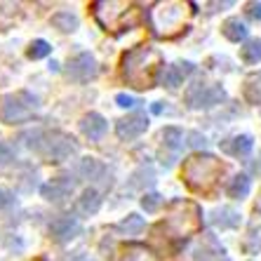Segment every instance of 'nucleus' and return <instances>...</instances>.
I'll return each mask as SVG.
<instances>
[{
	"mask_svg": "<svg viewBox=\"0 0 261 261\" xmlns=\"http://www.w3.org/2000/svg\"><path fill=\"white\" fill-rule=\"evenodd\" d=\"M245 249L247 252H259L261 249V224H254L245 238Z\"/></svg>",
	"mask_w": 261,
	"mask_h": 261,
	"instance_id": "obj_25",
	"label": "nucleus"
},
{
	"mask_svg": "<svg viewBox=\"0 0 261 261\" xmlns=\"http://www.w3.org/2000/svg\"><path fill=\"white\" fill-rule=\"evenodd\" d=\"M52 52L47 40H33L29 47V59H45V57Z\"/></svg>",
	"mask_w": 261,
	"mask_h": 261,
	"instance_id": "obj_26",
	"label": "nucleus"
},
{
	"mask_svg": "<svg viewBox=\"0 0 261 261\" xmlns=\"http://www.w3.org/2000/svg\"><path fill=\"white\" fill-rule=\"evenodd\" d=\"M14 202V195L10 193V191L0 189V210H5V207H10Z\"/></svg>",
	"mask_w": 261,
	"mask_h": 261,
	"instance_id": "obj_31",
	"label": "nucleus"
},
{
	"mask_svg": "<svg viewBox=\"0 0 261 261\" xmlns=\"http://www.w3.org/2000/svg\"><path fill=\"white\" fill-rule=\"evenodd\" d=\"M49 233H52V238L57 243H68V240H73L80 233V221L73 217H59L52 221Z\"/></svg>",
	"mask_w": 261,
	"mask_h": 261,
	"instance_id": "obj_10",
	"label": "nucleus"
},
{
	"mask_svg": "<svg viewBox=\"0 0 261 261\" xmlns=\"http://www.w3.org/2000/svg\"><path fill=\"white\" fill-rule=\"evenodd\" d=\"M186 10H189V5H184V3H160L151 14L155 33L167 38L179 33L184 29V19L189 14Z\"/></svg>",
	"mask_w": 261,
	"mask_h": 261,
	"instance_id": "obj_5",
	"label": "nucleus"
},
{
	"mask_svg": "<svg viewBox=\"0 0 261 261\" xmlns=\"http://www.w3.org/2000/svg\"><path fill=\"white\" fill-rule=\"evenodd\" d=\"M73 191H75V181H71L68 176H57V179L45 184L43 189H40V193L49 202H61V200H66Z\"/></svg>",
	"mask_w": 261,
	"mask_h": 261,
	"instance_id": "obj_9",
	"label": "nucleus"
},
{
	"mask_svg": "<svg viewBox=\"0 0 261 261\" xmlns=\"http://www.w3.org/2000/svg\"><path fill=\"white\" fill-rule=\"evenodd\" d=\"M99 207H101V198H99V193L94 189H87L85 193L80 195V200H78V210H80V212L94 214V212H99Z\"/></svg>",
	"mask_w": 261,
	"mask_h": 261,
	"instance_id": "obj_19",
	"label": "nucleus"
},
{
	"mask_svg": "<svg viewBox=\"0 0 261 261\" xmlns=\"http://www.w3.org/2000/svg\"><path fill=\"white\" fill-rule=\"evenodd\" d=\"M78 172L85 176L87 181H97V179H101V176H103L106 167H103V165L99 163L97 158H85V160H80Z\"/></svg>",
	"mask_w": 261,
	"mask_h": 261,
	"instance_id": "obj_17",
	"label": "nucleus"
},
{
	"mask_svg": "<svg viewBox=\"0 0 261 261\" xmlns=\"http://www.w3.org/2000/svg\"><path fill=\"white\" fill-rule=\"evenodd\" d=\"M116 103L120 106V109H134V106H137V103H141V101H137L134 97H129V94H125V92H122V94H118V97H116Z\"/></svg>",
	"mask_w": 261,
	"mask_h": 261,
	"instance_id": "obj_29",
	"label": "nucleus"
},
{
	"mask_svg": "<svg viewBox=\"0 0 261 261\" xmlns=\"http://www.w3.org/2000/svg\"><path fill=\"white\" fill-rule=\"evenodd\" d=\"M120 261H158V256L153 254L151 249H146L144 245H127Z\"/></svg>",
	"mask_w": 261,
	"mask_h": 261,
	"instance_id": "obj_18",
	"label": "nucleus"
},
{
	"mask_svg": "<svg viewBox=\"0 0 261 261\" xmlns=\"http://www.w3.org/2000/svg\"><path fill=\"white\" fill-rule=\"evenodd\" d=\"M153 113H163V103H153Z\"/></svg>",
	"mask_w": 261,
	"mask_h": 261,
	"instance_id": "obj_33",
	"label": "nucleus"
},
{
	"mask_svg": "<svg viewBox=\"0 0 261 261\" xmlns=\"http://www.w3.org/2000/svg\"><path fill=\"white\" fill-rule=\"evenodd\" d=\"M122 233H127V236H137L139 231H144V219L139 214H129L127 219H122L120 224H118Z\"/></svg>",
	"mask_w": 261,
	"mask_h": 261,
	"instance_id": "obj_24",
	"label": "nucleus"
},
{
	"mask_svg": "<svg viewBox=\"0 0 261 261\" xmlns=\"http://www.w3.org/2000/svg\"><path fill=\"white\" fill-rule=\"evenodd\" d=\"M247 14L254 19V21H261V3H249V5H247Z\"/></svg>",
	"mask_w": 261,
	"mask_h": 261,
	"instance_id": "obj_32",
	"label": "nucleus"
},
{
	"mask_svg": "<svg viewBox=\"0 0 261 261\" xmlns=\"http://www.w3.org/2000/svg\"><path fill=\"white\" fill-rule=\"evenodd\" d=\"M193 73V64H189V61H179V64H172V66L165 68L163 73V83L167 87H179L184 83V78L186 75H191Z\"/></svg>",
	"mask_w": 261,
	"mask_h": 261,
	"instance_id": "obj_13",
	"label": "nucleus"
},
{
	"mask_svg": "<svg viewBox=\"0 0 261 261\" xmlns=\"http://www.w3.org/2000/svg\"><path fill=\"white\" fill-rule=\"evenodd\" d=\"M259 207H261V198H259Z\"/></svg>",
	"mask_w": 261,
	"mask_h": 261,
	"instance_id": "obj_34",
	"label": "nucleus"
},
{
	"mask_svg": "<svg viewBox=\"0 0 261 261\" xmlns=\"http://www.w3.org/2000/svg\"><path fill=\"white\" fill-rule=\"evenodd\" d=\"M252 148H254V139L249 134H238V137L221 144V151L233 155V158H245V155L252 153Z\"/></svg>",
	"mask_w": 261,
	"mask_h": 261,
	"instance_id": "obj_12",
	"label": "nucleus"
},
{
	"mask_svg": "<svg viewBox=\"0 0 261 261\" xmlns=\"http://www.w3.org/2000/svg\"><path fill=\"white\" fill-rule=\"evenodd\" d=\"M80 129H83V134H85L87 139L99 141L106 134V129H109V122H106L103 116H99V113H87L83 118V122H80Z\"/></svg>",
	"mask_w": 261,
	"mask_h": 261,
	"instance_id": "obj_11",
	"label": "nucleus"
},
{
	"mask_svg": "<svg viewBox=\"0 0 261 261\" xmlns=\"http://www.w3.org/2000/svg\"><path fill=\"white\" fill-rule=\"evenodd\" d=\"M226 99V90L221 85H205V83H195L186 92V103L191 109H212L217 103Z\"/></svg>",
	"mask_w": 261,
	"mask_h": 261,
	"instance_id": "obj_6",
	"label": "nucleus"
},
{
	"mask_svg": "<svg viewBox=\"0 0 261 261\" xmlns=\"http://www.w3.org/2000/svg\"><path fill=\"white\" fill-rule=\"evenodd\" d=\"M148 129V118L144 113H132V116H125L118 120L116 125V132L122 141H129V139H137L141 134Z\"/></svg>",
	"mask_w": 261,
	"mask_h": 261,
	"instance_id": "obj_8",
	"label": "nucleus"
},
{
	"mask_svg": "<svg viewBox=\"0 0 261 261\" xmlns=\"http://www.w3.org/2000/svg\"><path fill=\"white\" fill-rule=\"evenodd\" d=\"M249 189H252L249 176L247 174H238V176H233L231 181H228V186H226V193H228V198H233V200H243L245 195L249 193Z\"/></svg>",
	"mask_w": 261,
	"mask_h": 261,
	"instance_id": "obj_14",
	"label": "nucleus"
},
{
	"mask_svg": "<svg viewBox=\"0 0 261 261\" xmlns=\"http://www.w3.org/2000/svg\"><path fill=\"white\" fill-rule=\"evenodd\" d=\"M97 71H99V68H97V59H94L90 52H83V55L73 57V59L68 61V68H66L68 78L78 80V83H85V80L94 78V75H97Z\"/></svg>",
	"mask_w": 261,
	"mask_h": 261,
	"instance_id": "obj_7",
	"label": "nucleus"
},
{
	"mask_svg": "<svg viewBox=\"0 0 261 261\" xmlns=\"http://www.w3.org/2000/svg\"><path fill=\"white\" fill-rule=\"evenodd\" d=\"M221 33H224L231 43H240V40H245L247 38V26L240 21V19H226L224 26H221Z\"/></svg>",
	"mask_w": 261,
	"mask_h": 261,
	"instance_id": "obj_15",
	"label": "nucleus"
},
{
	"mask_svg": "<svg viewBox=\"0 0 261 261\" xmlns=\"http://www.w3.org/2000/svg\"><path fill=\"white\" fill-rule=\"evenodd\" d=\"M38 101L36 97H31L29 92H14V94H5L0 99V120L5 125H21L33 118Z\"/></svg>",
	"mask_w": 261,
	"mask_h": 261,
	"instance_id": "obj_4",
	"label": "nucleus"
},
{
	"mask_svg": "<svg viewBox=\"0 0 261 261\" xmlns=\"http://www.w3.org/2000/svg\"><path fill=\"white\" fill-rule=\"evenodd\" d=\"M24 139H31L26 141V144L31 146V148H36L43 158H47L49 163H61V160H68L75 153V141L68 137V134L64 132H40V129H36V132L26 134Z\"/></svg>",
	"mask_w": 261,
	"mask_h": 261,
	"instance_id": "obj_2",
	"label": "nucleus"
},
{
	"mask_svg": "<svg viewBox=\"0 0 261 261\" xmlns=\"http://www.w3.org/2000/svg\"><path fill=\"white\" fill-rule=\"evenodd\" d=\"M52 26H57V29L64 31V33H68V31L78 29V17L71 12H57L55 17H52Z\"/></svg>",
	"mask_w": 261,
	"mask_h": 261,
	"instance_id": "obj_23",
	"label": "nucleus"
},
{
	"mask_svg": "<svg viewBox=\"0 0 261 261\" xmlns=\"http://www.w3.org/2000/svg\"><path fill=\"white\" fill-rule=\"evenodd\" d=\"M221 172H224V165L214 155H193L184 165V179L195 191H210L221 176Z\"/></svg>",
	"mask_w": 261,
	"mask_h": 261,
	"instance_id": "obj_3",
	"label": "nucleus"
},
{
	"mask_svg": "<svg viewBox=\"0 0 261 261\" xmlns=\"http://www.w3.org/2000/svg\"><path fill=\"white\" fill-rule=\"evenodd\" d=\"M163 139H165V146H167L172 153H179V151H181V146H184V132L179 127H165Z\"/></svg>",
	"mask_w": 261,
	"mask_h": 261,
	"instance_id": "obj_22",
	"label": "nucleus"
},
{
	"mask_svg": "<svg viewBox=\"0 0 261 261\" xmlns=\"http://www.w3.org/2000/svg\"><path fill=\"white\" fill-rule=\"evenodd\" d=\"M189 139H191L189 144L193 146V148H205V144H207V139L202 137L200 132H191V134H189Z\"/></svg>",
	"mask_w": 261,
	"mask_h": 261,
	"instance_id": "obj_30",
	"label": "nucleus"
},
{
	"mask_svg": "<svg viewBox=\"0 0 261 261\" xmlns=\"http://www.w3.org/2000/svg\"><path fill=\"white\" fill-rule=\"evenodd\" d=\"M160 66V55L151 47H137L122 57V78L137 90L153 87Z\"/></svg>",
	"mask_w": 261,
	"mask_h": 261,
	"instance_id": "obj_1",
	"label": "nucleus"
},
{
	"mask_svg": "<svg viewBox=\"0 0 261 261\" xmlns=\"http://www.w3.org/2000/svg\"><path fill=\"white\" fill-rule=\"evenodd\" d=\"M212 224L219 226V228H236L240 224V214L236 210H231V207H221V210H217L212 214Z\"/></svg>",
	"mask_w": 261,
	"mask_h": 261,
	"instance_id": "obj_16",
	"label": "nucleus"
},
{
	"mask_svg": "<svg viewBox=\"0 0 261 261\" xmlns=\"http://www.w3.org/2000/svg\"><path fill=\"white\" fill-rule=\"evenodd\" d=\"M14 151H12V146H7V144H0V167H7V165H12L14 163Z\"/></svg>",
	"mask_w": 261,
	"mask_h": 261,
	"instance_id": "obj_28",
	"label": "nucleus"
},
{
	"mask_svg": "<svg viewBox=\"0 0 261 261\" xmlns=\"http://www.w3.org/2000/svg\"><path fill=\"white\" fill-rule=\"evenodd\" d=\"M160 205H163V195L160 193H146L144 198H141V207H144L146 212H158Z\"/></svg>",
	"mask_w": 261,
	"mask_h": 261,
	"instance_id": "obj_27",
	"label": "nucleus"
},
{
	"mask_svg": "<svg viewBox=\"0 0 261 261\" xmlns=\"http://www.w3.org/2000/svg\"><path fill=\"white\" fill-rule=\"evenodd\" d=\"M240 57L245 64H259L261 61V40H247L240 47Z\"/></svg>",
	"mask_w": 261,
	"mask_h": 261,
	"instance_id": "obj_21",
	"label": "nucleus"
},
{
	"mask_svg": "<svg viewBox=\"0 0 261 261\" xmlns=\"http://www.w3.org/2000/svg\"><path fill=\"white\" fill-rule=\"evenodd\" d=\"M245 99H247L249 103H261V73H254V75H249L247 80H245Z\"/></svg>",
	"mask_w": 261,
	"mask_h": 261,
	"instance_id": "obj_20",
	"label": "nucleus"
}]
</instances>
